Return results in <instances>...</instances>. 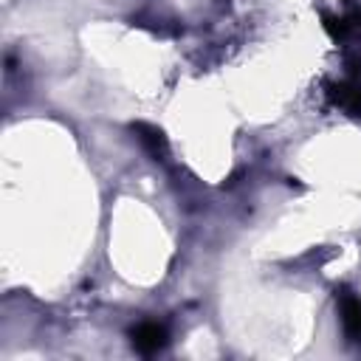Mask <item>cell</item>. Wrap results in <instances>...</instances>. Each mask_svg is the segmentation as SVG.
<instances>
[{
    "mask_svg": "<svg viewBox=\"0 0 361 361\" xmlns=\"http://www.w3.org/2000/svg\"><path fill=\"white\" fill-rule=\"evenodd\" d=\"M130 130L135 133L138 144H141V147H144L155 161H158V158H164V155L169 152V144H166V135H164V130H161V127L147 124V121H135Z\"/></svg>",
    "mask_w": 361,
    "mask_h": 361,
    "instance_id": "277c9868",
    "label": "cell"
},
{
    "mask_svg": "<svg viewBox=\"0 0 361 361\" xmlns=\"http://www.w3.org/2000/svg\"><path fill=\"white\" fill-rule=\"evenodd\" d=\"M327 99L344 110L347 116H358L361 118V82L358 79H347V82H336L327 87Z\"/></svg>",
    "mask_w": 361,
    "mask_h": 361,
    "instance_id": "3957f363",
    "label": "cell"
},
{
    "mask_svg": "<svg viewBox=\"0 0 361 361\" xmlns=\"http://www.w3.org/2000/svg\"><path fill=\"white\" fill-rule=\"evenodd\" d=\"M130 344L141 353V355H152L158 350H164L169 344V333L164 324L158 322H138L133 330H130Z\"/></svg>",
    "mask_w": 361,
    "mask_h": 361,
    "instance_id": "6da1fadb",
    "label": "cell"
},
{
    "mask_svg": "<svg viewBox=\"0 0 361 361\" xmlns=\"http://www.w3.org/2000/svg\"><path fill=\"white\" fill-rule=\"evenodd\" d=\"M336 302H338V313H341V327L344 336L353 344H361V299L350 290H336Z\"/></svg>",
    "mask_w": 361,
    "mask_h": 361,
    "instance_id": "7a4b0ae2",
    "label": "cell"
}]
</instances>
